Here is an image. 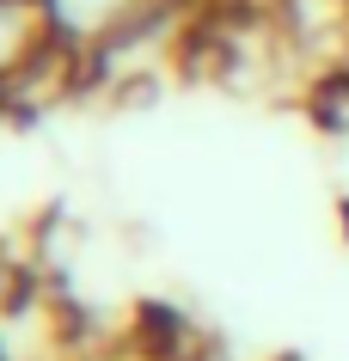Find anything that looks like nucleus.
Here are the masks:
<instances>
[{"label": "nucleus", "instance_id": "f257e3e1", "mask_svg": "<svg viewBox=\"0 0 349 361\" xmlns=\"http://www.w3.org/2000/svg\"><path fill=\"white\" fill-rule=\"evenodd\" d=\"M37 6H43V25H49V43L86 68L111 43H123L129 31L154 25L159 13H172L184 0H37Z\"/></svg>", "mask_w": 349, "mask_h": 361}, {"label": "nucleus", "instance_id": "f03ea898", "mask_svg": "<svg viewBox=\"0 0 349 361\" xmlns=\"http://www.w3.org/2000/svg\"><path fill=\"white\" fill-rule=\"evenodd\" d=\"M49 49V25H43L37 0H0V98L13 92Z\"/></svg>", "mask_w": 349, "mask_h": 361}, {"label": "nucleus", "instance_id": "7ed1b4c3", "mask_svg": "<svg viewBox=\"0 0 349 361\" xmlns=\"http://www.w3.org/2000/svg\"><path fill=\"white\" fill-rule=\"evenodd\" d=\"M343 68H349V61H343Z\"/></svg>", "mask_w": 349, "mask_h": 361}]
</instances>
